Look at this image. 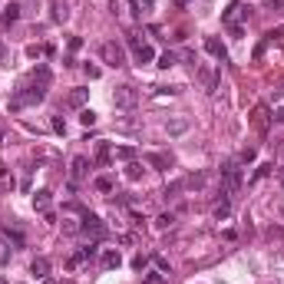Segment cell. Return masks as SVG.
<instances>
[{"mask_svg":"<svg viewBox=\"0 0 284 284\" xmlns=\"http://www.w3.org/2000/svg\"><path fill=\"white\" fill-rule=\"evenodd\" d=\"M83 231H86V235H93V238H99V235H103V231H106V228H103V222H99V218H96V215H90V211H86V215H83Z\"/></svg>","mask_w":284,"mask_h":284,"instance_id":"10","label":"cell"},{"mask_svg":"<svg viewBox=\"0 0 284 284\" xmlns=\"http://www.w3.org/2000/svg\"><path fill=\"white\" fill-rule=\"evenodd\" d=\"M135 3V10H139V14H149L152 7H155V0H133Z\"/></svg>","mask_w":284,"mask_h":284,"instance_id":"29","label":"cell"},{"mask_svg":"<svg viewBox=\"0 0 284 284\" xmlns=\"http://www.w3.org/2000/svg\"><path fill=\"white\" fill-rule=\"evenodd\" d=\"M43 284H57V281H53V278H43Z\"/></svg>","mask_w":284,"mask_h":284,"instance_id":"41","label":"cell"},{"mask_svg":"<svg viewBox=\"0 0 284 284\" xmlns=\"http://www.w3.org/2000/svg\"><path fill=\"white\" fill-rule=\"evenodd\" d=\"M96 159H99V162H106V159H109V146H106V142H99V149H96Z\"/></svg>","mask_w":284,"mask_h":284,"instance_id":"33","label":"cell"},{"mask_svg":"<svg viewBox=\"0 0 284 284\" xmlns=\"http://www.w3.org/2000/svg\"><path fill=\"white\" fill-rule=\"evenodd\" d=\"M195 73H198V83H202V86H205V90H215V70H211V66H205V63H198V66H195Z\"/></svg>","mask_w":284,"mask_h":284,"instance_id":"11","label":"cell"},{"mask_svg":"<svg viewBox=\"0 0 284 284\" xmlns=\"http://www.w3.org/2000/svg\"><path fill=\"white\" fill-rule=\"evenodd\" d=\"M109 10H113V17H116V20H122V23H133L135 14H139L133 0H109Z\"/></svg>","mask_w":284,"mask_h":284,"instance_id":"6","label":"cell"},{"mask_svg":"<svg viewBox=\"0 0 284 284\" xmlns=\"http://www.w3.org/2000/svg\"><path fill=\"white\" fill-rule=\"evenodd\" d=\"M50 126H53V133H66V122H63V116H53V119H50Z\"/></svg>","mask_w":284,"mask_h":284,"instance_id":"31","label":"cell"},{"mask_svg":"<svg viewBox=\"0 0 284 284\" xmlns=\"http://www.w3.org/2000/svg\"><path fill=\"white\" fill-rule=\"evenodd\" d=\"M126 175H129V179H142V165H139V162H129Z\"/></svg>","mask_w":284,"mask_h":284,"instance_id":"30","label":"cell"},{"mask_svg":"<svg viewBox=\"0 0 284 284\" xmlns=\"http://www.w3.org/2000/svg\"><path fill=\"white\" fill-rule=\"evenodd\" d=\"M17 17H20V7L17 3H10V7L3 10V23H17Z\"/></svg>","mask_w":284,"mask_h":284,"instance_id":"25","label":"cell"},{"mask_svg":"<svg viewBox=\"0 0 284 284\" xmlns=\"http://www.w3.org/2000/svg\"><path fill=\"white\" fill-rule=\"evenodd\" d=\"M248 122H251V129H254L258 135H265L268 126H271V109H268V106H254L251 116H248Z\"/></svg>","mask_w":284,"mask_h":284,"instance_id":"5","label":"cell"},{"mask_svg":"<svg viewBox=\"0 0 284 284\" xmlns=\"http://www.w3.org/2000/svg\"><path fill=\"white\" fill-rule=\"evenodd\" d=\"M86 76H90V79H99V66H90V63H86Z\"/></svg>","mask_w":284,"mask_h":284,"instance_id":"37","label":"cell"},{"mask_svg":"<svg viewBox=\"0 0 284 284\" xmlns=\"http://www.w3.org/2000/svg\"><path fill=\"white\" fill-rule=\"evenodd\" d=\"M172 225H175V215H172V211H162V215L155 218V228H159V231H165V228H172Z\"/></svg>","mask_w":284,"mask_h":284,"instance_id":"19","label":"cell"},{"mask_svg":"<svg viewBox=\"0 0 284 284\" xmlns=\"http://www.w3.org/2000/svg\"><path fill=\"white\" fill-rule=\"evenodd\" d=\"M66 17H70L66 3H53V20H66Z\"/></svg>","mask_w":284,"mask_h":284,"instance_id":"27","label":"cell"},{"mask_svg":"<svg viewBox=\"0 0 284 284\" xmlns=\"http://www.w3.org/2000/svg\"><path fill=\"white\" fill-rule=\"evenodd\" d=\"M146 265H149V258H146V254H135V258H133V268H135V271H142Z\"/></svg>","mask_w":284,"mask_h":284,"instance_id":"34","label":"cell"},{"mask_svg":"<svg viewBox=\"0 0 284 284\" xmlns=\"http://www.w3.org/2000/svg\"><path fill=\"white\" fill-rule=\"evenodd\" d=\"M0 284H7V281H3V278H0Z\"/></svg>","mask_w":284,"mask_h":284,"instance_id":"43","label":"cell"},{"mask_svg":"<svg viewBox=\"0 0 284 284\" xmlns=\"http://www.w3.org/2000/svg\"><path fill=\"white\" fill-rule=\"evenodd\" d=\"M182 182H185V189H202V185H205V172H195V175L182 179Z\"/></svg>","mask_w":284,"mask_h":284,"instance_id":"22","label":"cell"},{"mask_svg":"<svg viewBox=\"0 0 284 284\" xmlns=\"http://www.w3.org/2000/svg\"><path fill=\"white\" fill-rule=\"evenodd\" d=\"M33 209H37V211H46V209H50V192H46V189L33 195Z\"/></svg>","mask_w":284,"mask_h":284,"instance_id":"14","label":"cell"},{"mask_svg":"<svg viewBox=\"0 0 284 284\" xmlns=\"http://www.w3.org/2000/svg\"><path fill=\"white\" fill-rule=\"evenodd\" d=\"M238 10H241V0H231V7H228V10H225V17H222V20L228 23V27H235V17H238Z\"/></svg>","mask_w":284,"mask_h":284,"instance_id":"17","label":"cell"},{"mask_svg":"<svg viewBox=\"0 0 284 284\" xmlns=\"http://www.w3.org/2000/svg\"><path fill=\"white\" fill-rule=\"evenodd\" d=\"M146 162H149L152 169H172V155L169 152H146Z\"/></svg>","mask_w":284,"mask_h":284,"instance_id":"8","label":"cell"},{"mask_svg":"<svg viewBox=\"0 0 284 284\" xmlns=\"http://www.w3.org/2000/svg\"><path fill=\"white\" fill-rule=\"evenodd\" d=\"M93 185H96V192H103V195H109L116 182H113V179H109V175H99V179H96Z\"/></svg>","mask_w":284,"mask_h":284,"instance_id":"16","label":"cell"},{"mask_svg":"<svg viewBox=\"0 0 284 284\" xmlns=\"http://www.w3.org/2000/svg\"><path fill=\"white\" fill-rule=\"evenodd\" d=\"M0 238H3V241H10V245H14V251H20V248L27 245V238L20 235L17 228H10V225H3V228H0Z\"/></svg>","mask_w":284,"mask_h":284,"instance_id":"9","label":"cell"},{"mask_svg":"<svg viewBox=\"0 0 284 284\" xmlns=\"http://www.w3.org/2000/svg\"><path fill=\"white\" fill-rule=\"evenodd\" d=\"M126 43H129V50H133V57H135V63H139V66L155 60V50H152V43H146V40L139 37V33H129V37H126Z\"/></svg>","mask_w":284,"mask_h":284,"instance_id":"3","label":"cell"},{"mask_svg":"<svg viewBox=\"0 0 284 284\" xmlns=\"http://www.w3.org/2000/svg\"><path fill=\"white\" fill-rule=\"evenodd\" d=\"M254 155H258L254 149H245L241 155H238V162H241V165H248V162H254Z\"/></svg>","mask_w":284,"mask_h":284,"instance_id":"32","label":"cell"},{"mask_svg":"<svg viewBox=\"0 0 284 284\" xmlns=\"http://www.w3.org/2000/svg\"><path fill=\"white\" fill-rule=\"evenodd\" d=\"M7 258H10V254H7V251H3V245H0V265H7Z\"/></svg>","mask_w":284,"mask_h":284,"instance_id":"39","label":"cell"},{"mask_svg":"<svg viewBox=\"0 0 284 284\" xmlns=\"http://www.w3.org/2000/svg\"><path fill=\"white\" fill-rule=\"evenodd\" d=\"M142 284H165V274H162V271H152V274L142 278Z\"/></svg>","mask_w":284,"mask_h":284,"instance_id":"26","label":"cell"},{"mask_svg":"<svg viewBox=\"0 0 284 284\" xmlns=\"http://www.w3.org/2000/svg\"><path fill=\"white\" fill-rule=\"evenodd\" d=\"M271 119H278V122H284V106H281V109H278L274 116H271Z\"/></svg>","mask_w":284,"mask_h":284,"instance_id":"38","label":"cell"},{"mask_svg":"<svg viewBox=\"0 0 284 284\" xmlns=\"http://www.w3.org/2000/svg\"><path fill=\"white\" fill-rule=\"evenodd\" d=\"M135 103H139V93H135V86L122 83V86H116V90H113V106H116V109H133Z\"/></svg>","mask_w":284,"mask_h":284,"instance_id":"4","label":"cell"},{"mask_svg":"<svg viewBox=\"0 0 284 284\" xmlns=\"http://www.w3.org/2000/svg\"><path fill=\"white\" fill-rule=\"evenodd\" d=\"M185 129H189L185 119H172V122H165V133L169 135H179V133H185Z\"/></svg>","mask_w":284,"mask_h":284,"instance_id":"15","label":"cell"},{"mask_svg":"<svg viewBox=\"0 0 284 284\" xmlns=\"http://www.w3.org/2000/svg\"><path fill=\"white\" fill-rule=\"evenodd\" d=\"M86 175H90V159H86V155H76L73 165H70V182L76 185V182H83Z\"/></svg>","mask_w":284,"mask_h":284,"instance_id":"7","label":"cell"},{"mask_svg":"<svg viewBox=\"0 0 284 284\" xmlns=\"http://www.w3.org/2000/svg\"><path fill=\"white\" fill-rule=\"evenodd\" d=\"M0 60H7V43L0 40Z\"/></svg>","mask_w":284,"mask_h":284,"instance_id":"40","label":"cell"},{"mask_svg":"<svg viewBox=\"0 0 284 284\" xmlns=\"http://www.w3.org/2000/svg\"><path fill=\"white\" fill-rule=\"evenodd\" d=\"M46 271H50V261H46V258H33V261H30V274L46 278Z\"/></svg>","mask_w":284,"mask_h":284,"instance_id":"13","label":"cell"},{"mask_svg":"<svg viewBox=\"0 0 284 284\" xmlns=\"http://www.w3.org/2000/svg\"><path fill=\"white\" fill-rule=\"evenodd\" d=\"M205 50H209L211 57H218V60H228V50H225V43H222L218 37H209V40H205Z\"/></svg>","mask_w":284,"mask_h":284,"instance_id":"12","label":"cell"},{"mask_svg":"<svg viewBox=\"0 0 284 284\" xmlns=\"http://www.w3.org/2000/svg\"><path fill=\"white\" fill-rule=\"evenodd\" d=\"M63 231H66V235H73V231H79V225H76V222H70V218H66V222H63Z\"/></svg>","mask_w":284,"mask_h":284,"instance_id":"35","label":"cell"},{"mask_svg":"<svg viewBox=\"0 0 284 284\" xmlns=\"http://www.w3.org/2000/svg\"><path fill=\"white\" fill-rule=\"evenodd\" d=\"M116 155H119V159H133L135 152H133V149H126V146H122V149H116Z\"/></svg>","mask_w":284,"mask_h":284,"instance_id":"36","label":"cell"},{"mask_svg":"<svg viewBox=\"0 0 284 284\" xmlns=\"http://www.w3.org/2000/svg\"><path fill=\"white\" fill-rule=\"evenodd\" d=\"M86 96H90V90H73V93H70V106H83Z\"/></svg>","mask_w":284,"mask_h":284,"instance_id":"24","label":"cell"},{"mask_svg":"<svg viewBox=\"0 0 284 284\" xmlns=\"http://www.w3.org/2000/svg\"><path fill=\"white\" fill-rule=\"evenodd\" d=\"M99 57H103V63H109L113 70L126 66V50H122V43H116V40H106V43H99Z\"/></svg>","mask_w":284,"mask_h":284,"instance_id":"2","label":"cell"},{"mask_svg":"<svg viewBox=\"0 0 284 284\" xmlns=\"http://www.w3.org/2000/svg\"><path fill=\"white\" fill-rule=\"evenodd\" d=\"M43 96H46V90H43V86H37V83H33V86H20L17 93H14V99H10V109L17 113V109H23V106H33V103H40Z\"/></svg>","mask_w":284,"mask_h":284,"instance_id":"1","label":"cell"},{"mask_svg":"<svg viewBox=\"0 0 284 284\" xmlns=\"http://www.w3.org/2000/svg\"><path fill=\"white\" fill-rule=\"evenodd\" d=\"M33 83L46 90V86H50V70H46V66H40V70H33Z\"/></svg>","mask_w":284,"mask_h":284,"instance_id":"18","label":"cell"},{"mask_svg":"<svg viewBox=\"0 0 284 284\" xmlns=\"http://www.w3.org/2000/svg\"><path fill=\"white\" fill-rule=\"evenodd\" d=\"M281 159H284V146H281Z\"/></svg>","mask_w":284,"mask_h":284,"instance_id":"42","label":"cell"},{"mask_svg":"<svg viewBox=\"0 0 284 284\" xmlns=\"http://www.w3.org/2000/svg\"><path fill=\"white\" fill-rule=\"evenodd\" d=\"M175 63H179V57H175V53H172V50H165V53H162V57H159V66H162V70H172V66H175Z\"/></svg>","mask_w":284,"mask_h":284,"instance_id":"23","label":"cell"},{"mask_svg":"<svg viewBox=\"0 0 284 284\" xmlns=\"http://www.w3.org/2000/svg\"><path fill=\"white\" fill-rule=\"evenodd\" d=\"M228 215H231V202H228V198H222V202L215 205V218H218V222H225Z\"/></svg>","mask_w":284,"mask_h":284,"instance_id":"21","label":"cell"},{"mask_svg":"<svg viewBox=\"0 0 284 284\" xmlns=\"http://www.w3.org/2000/svg\"><path fill=\"white\" fill-rule=\"evenodd\" d=\"M79 122H83V126H96V113L93 109H83V113H79Z\"/></svg>","mask_w":284,"mask_h":284,"instance_id":"28","label":"cell"},{"mask_svg":"<svg viewBox=\"0 0 284 284\" xmlns=\"http://www.w3.org/2000/svg\"><path fill=\"white\" fill-rule=\"evenodd\" d=\"M119 265H122L119 251H106V254H103V268H109V271H113V268H119Z\"/></svg>","mask_w":284,"mask_h":284,"instance_id":"20","label":"cell"}]
</instances>
